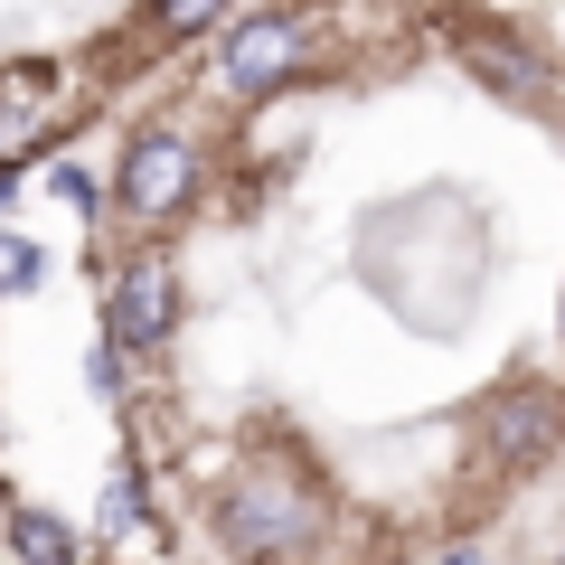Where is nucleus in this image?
Returning a JSON list of instances; mask_svg holds the SVG:
<instances>
[{
	"label": "nucleus",
	"instance_id": "obj_9",
	"mask_svg": "<svg viewBox=\"0 0 565 565\" xmlns=\"http://www.w3.org/2000/svg\"><path fill=\"white\" fill-rule=\"evenodd\" d=\"M20 282H39V255L29 236H0V292H20Z\"/></svg>",
	"mask_w": 565,
	"mask_h": 565
},
{
	"label": "nucleus",
	"instance_id": "obj_1",
	"mask_svg": "<svg viewBox=\"0 0 565 565\" xmlns=\"http://www.w3.org/2000/svg\"><path fill=\"white\" fill-rule=\"evenodd\" d=\"M311 527H321V500L302 471H245L217 500V537L236 556H292V546H311Z\"/></svg>",
	"mask_w": 565,
	"mask_h": 565
},
{
	"label": "nucleus",
	"instance_id": "obj_3",
	"mask_svg": "<svg viewBox=\"0 0 565 565\" xmlns=\"http://www.w3.org/2000/svg\"><path fill=\"white\" fill-rule=\"evenodd\" d=\"M189 180H199V161H189L180 132H141L132 151H122V207H132V217H170V207L189 199Z\"/></svg>",
	"mask_w": 565,
	"mask_h": 565
},
{
	"label": "nucleus",
	"instance_id": "obj_7",
	"mask_svg": "<svg viewBox=\"0 0 565 565\" xmlns=\"http://www.w3.org/2000/svg\"><path fill=\"white\" fill-rule=\"evenodd\" d=\"M462 66H481L500 95H537V66L527 57H509V47H462Z\"/></svg>",
	"mask_w": 565,
	"mask_h": 565
},
{
	"label": "nucleus",
	"instance_id": "obj_6",
	"mask_svg": "<svg viewBox=\"0 0 565 565\" xmlns=\"http://www.w3.org/2000/svg\"><path fill=\"white\" fill-rule=\"evenodd\" d=\"M10 537H20V565H76V537L47 509H10Z\"/></svg>",
	"mask_w": 565,
	"mask_h": 565
},
{
	"label": "nucleus",
	"instance_id": "obj_2",
	"mask_svg": "<svg viewBox=\"0 0 565 565\" xmlns=\"http://www.w3.org/2000/svg\"><path fill=\"white\" fill-rule=\"evenodd\" d=\"M302 20H292V10H264V20H245L236 39L217 47V85L226 95H264V85H282L292 76V66H302Z\"/></svg>",
	"mask_w": 565,
	"mask_h": 565
},
{
	"label": "nucleus",
	"instance_id": "obj_8",
	"mask_svg": "<svg viewBox=\"0 0 565 565\" xmlns=\"http://www.w3.org/2000/svg\"><path fill=\"white\" fill-rule=\"evenodd\" d=\"M217 10H226V0H151V20H161L170 39H199V29L217 20Z\"/></svg>",
	"mask_w": 565,
	"mask_h": 565
},
{
	"label": "nucleus",
	"instance_id": "obj_5",
	"mask_svg": "<svg viewBox=\"0 0 565 565\" xmlns=\"http://www.w3.org/2000/svg\"><path fill=\"white\" fill-rule=\"evenodd\" d=\"M556 424H565V405L546 396V386H519V396L490 405V452H546Z\"/></svg>",
	"mask_w": 565,
	"mask_h": 565
},
{
	"label": "nucleus",
	"instance_id": "obj_10",
	"mask_svg": "<svg viewBox=\"0 0 565 565\" xmlns=\"http://www.w3.org/2000/svg\"><path fill=\"white\" fill-rule=\"evenodd\" d=\"M444 565H481V556H444Z\"/></svg>",
	"mask_w": 565,
	"mask_h": 565
},
{
	"label": "nucleus",
	"instance_id": "obj_4",
	"mask_svg": "<svg viewBox=\"0 0 565 565\" xmlns=\"http://www.w3.org/2000/svg\"><path fill=\"white\" fill-rule=\"evenodd\" d=\"M104 330H114L104 349H161V340H170V274H161V264H132V274L114 282Z\"/></svg>",
	"mask_w": 565,
	"mask_h": 565
}]
</instances>
